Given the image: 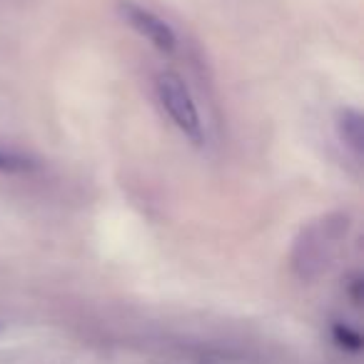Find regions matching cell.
<instances>
[{"mask_svg": "<svg viewBox=\"0 0 364 364\" xmlns=\"http://www.w3.org/2000/svg\"><path fill=\"white\" fill-rule=\"evenodd\" d=\"M117 11H120L122 21H125L137 36L145 38L155 50L165 53V55L175 53L177 38H175V33H172V28L167 26L160 16H155V13L147 11V8L137 6L132 0H120V3H117Z\"/></svg>", "mask_w": 364, "mask_h": 364, "instance_id": "2", "label": "cell"}, {"mask_svg": "<svg viewBox=\"0 0 364 364\" xmlns=\"http://www.w3.org/2000/svg\"><path fill=\"white\" fill-rule=\"evenodd\" d=\"M334 339H337V344L352 349V352L362 349V337H359L352 327H347V324H337V327H334Z\"/></svg>", "mask_w": 364, "mask_h": 364, "instance_id": "4", "label": "cell"}, {"mask_svg": "<svg viewBox=\"0 0 364 364\" xmlns=\"http://www.w3.org/2000/svg\"><path fill=\"white\" fill-rule=\"evenodd\" d=\"M155 90L157 100L172 120V125L193 142H203V120H200L195 97L190 87L185 85V80L177 73H160L155 80Z\"/></svg>", "mask_w": 364, "mask_h": 364, "instance_id": "1", "label": "cell"}, {"mask_svg": "<svg viewBox=\"0 0 364 364\" xmlns=\"http://www.w3.org/2000/svg\"><path fill=\"white\" fill-rule=\"evenodd\" d=\"M26 167H28V162L23 160V157L13 155V152H8V150L0 147V170L13 172V170H26Z\"/></svg>", "mask_w": 364, "mask_h": 364, "instance_id": "5", "label": "cell"}, {"mask_svg": "<svg viewBox=\"0 0 364 364\" xmlns=\"http://www.w3.org/2000/svg\"><path fill=\"white\" fill-rule=\"evenodd\" d=\"M337 127H339V137L352 147L354 152H362V142H364V135H362V115L352 107L339 112V120H337Z\"/></svg>", "mask_w": 364, "mask_h": 364, "instance_id": "3", "label": "cell"}]
</instances>
